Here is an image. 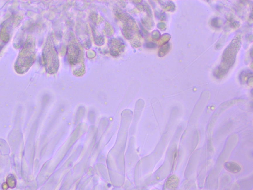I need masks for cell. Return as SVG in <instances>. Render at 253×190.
<instances>
[{"mask_svg": "<svg viewBox=\"0 0 253 190\" xmlns=\"http://www.w3.org/2000/svg\"><path fill=\"white\" fill-rule=\"evenodd\" d=\"M225 169L233 173H237L241 171V168L239 164L234 162H226L224 164Z\"/></svg>", "mask_w": 253, "mask_h": 190, "instance_id": "3957f363", "label": "cell"}, {"mask_svg": "<svg viewBox=\"0 0 253 190\" xmlns=\"http://www.w3.org/2000/svg\"></svg>", "mask_w": 253, "mask_h": 190, "instance_id": "8992f818", "label": "cell"}, {"mask_svg": "<svg viewBox=\"0 0 253 190\" xmlns=\"http://www.w3.org/2000/svg\"><path fill=\"white\" fill-rule=\"evenodd\" d=\"M6 183L8 188H14L16 185V178L13 174H11L7 177Z\"/></svg>", "mask_w": 253, "mask_h": 190, "instance_id": "277c9868", "label": "cell"}, {"mask_svg": "<svg viewBox=\"0 0 253 190\" xmlns=\"http://www.w3.org/2000/svg\"><path fill=\"white\" fill-rule=\"evenodd\" d=\"M35 55V40L32 37L29 36L19 52L14 65L16 72L21 74L26 72L33 64Z\"/></svg>", "mask_w": 253, "mask_h": 190, "instance_id": "6da1fadb", "label": "cell"}, {"mask_svg": "<svg viewBox=\"0 0 253 190\" xmlns=\"http://www.w3.org/2000/svg\"><path fill=\"white\" fill-rule=\"evenodd\" d=\"M2 188L4 190H6L8 188V185L6 183V182H5V183H4L3 185H2Z\"/></svg>", "mask_w": 253, "mask_h": 190, "instance_id": "5b68a950", "label": "cell"}, {"mask_svg": "<svg viewBox=\"0 0 253 190\" xmlns=\"http://www.w3.org/2000/svg\"><path fill=\"white\" fill-rule=\"evenodd\" d=\"M179 183V178L176 175H172L167 181L164 190H176L178 187Z\"/></svg>", "mask_w": 253, "mask_h": 190, "instance_id": "7a4b0ae2", "label": "cell"}]
</instances>
